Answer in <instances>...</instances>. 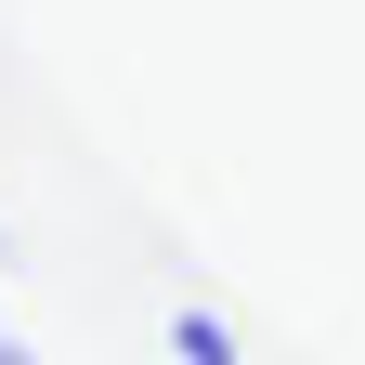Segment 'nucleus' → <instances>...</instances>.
Segmentation results:
<instances>
[{
    "instance_id": "f03ea898",
    "label": "nucleus",
    "mask_w": 365,
    "mask_h": 365,
    "mask_svg": "<svg viewBox=\"0 0 365 365\" xmlns=\"http://www.w3.org/2000/svg\"><path fill=\"white\" fill-rule=\"evenodd\" d=\"M0 365H39V352H26V339H14V327H0Z\"/></svg>"
},
{
    "instance_id": "f257e3e1",
    "label": "nucleus",
    "mask_w": 365,
    "mask_h": 365,
    "mask_svg": "<svg viewBox=\"0 0 365 365\" xmlns=\"http://www.w3.org/2000/svg\"><path fill=\"white\" fill-rule=\"evenodd\" d=\"M170 365H248V339L222 327L209 300H182V313H170Z\"/></svg>"
}]
</instances>
